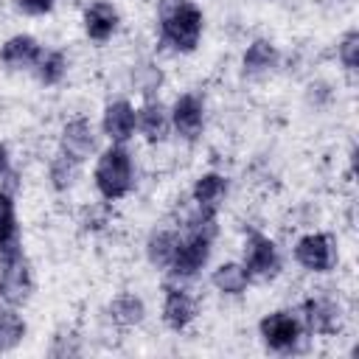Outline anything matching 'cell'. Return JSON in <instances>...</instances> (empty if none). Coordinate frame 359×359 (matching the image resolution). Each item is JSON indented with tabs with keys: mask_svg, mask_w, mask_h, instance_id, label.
I'll return each instance as SVG.
<instances>
[{
	"mask_svg": "<svg viewBox=\"0 0 359 359\" xmlns=\"http://www.w3.org/2000/svg\"><path fill=\"white\" fill-rule=\"evenodd\" d=\"M213 238H216V213L213 210H199L185 222V233L180 236L174 261L168 266L174 280H188L194 278L210 258L213 250Z\"/></svg>",
	"mask_w": 359,
	"mask_h": 359,
	"instance_id": "6da1fadb",
	"label": "cell"
},
{
	"mask_svg": "<svg viewBox=\"0 0 359 359\" xmlns=\"http://www.w3.org/2000/svg\"><path fill=\"white\" fill-rule=\"evenodd\" d=\"M160 42L177 53L196 50L205 28L202 8L194 0H157Z\"/></svg>",
	"mask_w": 359,
	"mask_h": 359,
	"instance_id": "7a4b0ae2",
	"label": "cell"
},
{
	"mask_svg": "<svg viewBox=\"0 0 359 359\" xmlns=\"http://www.w3.org/2000/svg\"><path fill=\"white\" fill-rule=\"evenodd\" d=\"M93 182L107 202H118L135 188V160L126 143H109L98 154L93 168Z\"/></svg>",
	"mask_w": 359,
	"mask_h": 359,
	"instance_id": "3957f363",
	"label": "cell"
},
{
	"mask_svg": "<svg viewBox=\"0 0 359 359\" xmlns=\"http://www.w3.org/2000/svg\"><path fill=\"white\" fill-rule=\"evenodd\" d=\"M34 292V272L22 252V247H11L0 252V300L8 306L28 303Z\"/></svg>",
	"mask_w": 359,
	"mask_h": 359,
	"instance_id": "277c9868",
	"label": "cell"
},
{
	"mask_svg": "<svg viewBox=\"0 0 359 359\" xmlns=\"http://www.w3.org/2000/svg\"><path fill=\"white\" fill-rule=\"evenodd\" d=\"M303 320L294 314V311H286V309H278V311H269L266 317H261L258 323V334H261V342L275 351V353H289L300 345L303 339Z\"/></svg>",
	"mask_w": 359,
	"mask_h": 359,
	"instance_id": "5b68a950",
	"label": "cell"
},
{
	"mask_svg": "<svg viewBox=\"0 0 359 359\" xmlns=\"http://www.w3.org/2000/svg\"><path fill=\"white\" fill-rule=\"evenodd\" d=\"M244 269L252 280H272L280 272V252L278 244L264 233H247L244 241Z\"/></svg>",
	"mask_w": 359,
	"mask_h": 359,
	"instance_id": "8992f818",
	"label": "cell"
},
{
	"mask_svg": "<svg viewBox=\"0 0 359 359\" xmlns=\"http://www.w3.org/2000/svg\"><path fill=\"white\" fill-rule=\"evenodd\" d=\"M294 261L306 272H331L337 264V244L328 233H306L294 241Z\"/></svg>",
	"mask_w": 359,
	"mask_h": 359,
	"instance_id": "52a82bcc",
	"label": "cell"
},
{
	"mask_svg": "<svg viewBox=\"0 0 359 359\" xmlns=\"http://www.w3.org/2000/svg\"><path fill=\"white\" fill-rule=\"evenodd\" d=\"M168 118H171V129H174L182 140L194 143V140L202 135V129H205V101H202L196 93H182V95H177V101L171 104Z\"/></svg>",
	"mask_w": 359,
	"mask_h": 359,
	"instance_id": "ba28073f",
	"label": "cell"
},
{
	"mask_svg": "<svg viewBox=\"0 0 359 359\" xmlns=\"http://www.w3.org/2000/svg\"><path fill=\"white\" fill-rule=\"evenodd\" d=\"M303 328L309 334H317V337H331L342 328V309L331 300V297H306L303 300Z\"/></svg>",
	"mask_w": 359,
	"mask_h": 359,
	"instance_id": "9c48e42d",
	"label": "cell"
},
{
	"mask_svg": "<svg viewBox=\"0 0 359 359\" xmlns=\"http://www.w3.org/2000/svg\"><path fill=\"white\" fill-rule=\"evenodd\" d=\"M95 149H98V135L87 118H73L62 126V135H59V151L62 154H67L76 163H84L95 154Z\"/></svg>",
	"mask_w": 359,
	"mask_h": 359,
	"instance_id": "30bf717a",
	"label": "cell"
},
{
	"mask_svg": "<svg viewBox=\"0 0 359 359\" xmlns=\"http://www.w3.org/2000/svg\"><path fill=\"white\" fill-rule=\"evenodd\" d=\"M196 300L182 286H165L163 289V323L171 331H185L196 320Z\"/></svg>",
	"mask_w": 359,
	"mask_h": 359,
	"instance_id": "8fae6325",
	"label": "cell"
},
{
	"mask_svg": "<svg viewBox=\"0 0 359 359\" xmlns=\"http://www.w3.org/2000/svg\"><path fill=\"white\" fill-rule=\"evenodd\" d=\"M101 129L109 137V143H126L137 129V112L126 98H115L104 107Z\"/></svg>",
	"mask_w": 359,
	"mask_h": 359,
	"instance_id": "7c38bea8",
	"label": "cell"
},
{
	"mask_svg": "<svg viewBox=\"0 0 359 359\" xmlns=\"http://www.w3.org/2000/svg\"><path fill=\"white\" fill-rule=\"evenodd\" d=\"M42 45L31 34H14L0 45V65L6 70H34Z\"/></svg>",
	"mask_w": 359,
	"mask_h": 359,
	"instance_id": "4fadbf2b",
	"label": "cell"
},
{
	"mask_svg": "<svg viewBox=\"0 0 359 359\" xmlns=\"http://www.w3.org/2000/svg\"><path fill=\"white\" fill-rule=\"evenodd\" d=\"M135 112H137V132L149 143H163L168 137L171 118H168V107L160 98H146Z\"/></svg>",
	"mask_w": 359,
	"mask_h": 359,
	"instance_id": "5bb4252c",
	"label": "cell"
},
{
	"mask_svg": "<svg viewBox=\"0 0 359 359\" xmlns=\"http://www.w3.org/2000/svg\"><path fill=\"white\" fill-rule=\"evenodd\" d=\"M81 22H84V34H87L93 42H107V39L118 31L121 14H118V8H115L112 3L95 0V3H90V6L84 8Z\"/></svg>",
	"mask_w": 359,
	"mask_h": 359,
	"instance_id": "9a60e30c",
	"label": "cell"
},
{
	"mask_svg": "<svg viewBox=\"0 0 359 359\" xmlns=\"http://www.w3.org/2000/svg\"><path fill=\"white\" fill-rule=\"evenodd\" d=\"M227 196V177L219 171H205L196 177L194 188H191V199L196 202L199 210H219V205Z\"/></svg>",
	"mask_w": 359,
	"mask_h": 359,
	"instance_id": "2e32d148",
	"label": "cell"
},
{
	"mask_svg": "<svg viewBox=\"0 0 359 359\" xmlns=\"http://www.w3.org/2000/svg\"><path fill=\"white\" fill-rule=\"evenodd\" d=\"M278 59H280V53H278L275 42L258 36L247 45V50L241 56V70H244V76H264L278 67Z\"/></svg>",
	"mask_w": 359,
	"mask_h": 359,
	"instance_id": "e0dca14e",
	"label": "cell"
},
{
	"mask_svg": "<svg viewBox=\"0 0 359 359\" xmlns=\"http://www.w3.org/2000/svg\"><path fill=\"white\" fill-rule=\"evenodd\" d=\"M107 317H109V323L118 325V328H135V325H140L143 317H146V303H143V297H137V294H132V292H121V294H115V297L109 300Z\"/></svg>",
	"mask_w": 359,
	"mask_h": 359,
	"instance_id": "ac0fdd59",
	"label": "cell"
},
{
	"mask_svg": "<svg viewBox=\"0 0 359 359\" xmlns=\"http://www.w3.org/2000/svg\"><path fill=\"white\" fill-rule=\"evenodd\" d=\"M177 244H180V233L177 230H168V227L151 230L149 238H146V261L154 269H168L171 261H174Z\"/></svg>",
	"mask_w": 359,
	"mask_h": 359,
	"instance_id": "d6986e66",
	"label": "cell"
},
{
	"mask_svg": "<svg viewBox=\"0 0 359 359\" xmlns=\"http://www.w3.org/2000/svg\"><path fill=\"white\" fill-rule=\"evenodd\" d=\"M210 283L216 286V292H222L227 297H238V294L247 292V286L252 283V278H250V272L244 269L241 261H224V264H219L213 269Z\"/></svg>",
	"mask_w": 359,
	"mask_h": 359,
	"instance_id": "ffe728a7",
	"label": "cell"
},
{
	"mask_svg": "<svg viewBox=\"0 0 359 359\" xmlns=\"http://www.w3.org/2000/svg\"><path fill=\"white\" fill-rule=\"evenodd\" d=\"M25 331H28V325L20 317L17 306H8L0 300V353L14 351L25 339Z\"/></svg>",
	"mask_w": 359,
	"mask_h": 359,
	"instance_id": "44dd1931",
	"label": "cell"
},
{
	"mask_svg": "<svg viewBox=\"0 0 359 359\" xmlns=\"http://www.w3.org/2000/svg\"><path fill=\"white\" fill-rule=\"evenodd\" d=\"M65 73H67V56L62 50H56V48H48V50L42 48V53H39V59L34 65L36 81L45 84V87H56L65 79Z\"/></svg>",
	"mask_w": 359,
	"mask_h": 359,
	"instance_id": "7402d4cb",
	"label": "cell"
},
{
	"mask_svg": "<svg viewBox=\"0 0 359 359\" xmlns=\"http://www.w3.org/2000/svg\"><path fill=\"white\" fill-rule=\"evenodd\" d=\"M20 247V224H17V205L14 194L0 188V252Z\"/></svg>",
	"mask_w": 359,
	"mask_h": 359,
	"instance_id": "603a6c76",
	"label": "cell"
},
{
	"mask_svg": "<svg viewBox=\"0 0 359 359\" xmlns=\"http://www.w3.org/2000/svg\"><path fill=\"white\" fill-rule=\"evenodd\" d=\"M79 171H81V163H76V160H70L67 154H62V151H56V157L48 163V180H50V188L53 191H70L73 185H76V180H79Z\"/></svg>",
	"mask_w": 359,
	"mask_h": 359,
	"instance_id": "cb8c5ba5",
	"label": "cell"
},
{
	"mask_svg": "<svg viewBox=\"0 0 359 359\" xmlns=\"http://www.w3.org/2000/svg\"><path fill=\"white\" fill-rule=\"evenodd\" d=\"M132 84L137 87L140 95L154 98L157 90L163 87V70H160L154 62H137V65L132 67Z\"/></svg>",
	"mask_w": 359,
	"mask_h": 359,
	"instance_id": "d4e9b609",
	"label": "cell"
},
{
	"mask_svg": "<svg viewBox=\"0 0 359 359\" xmlns=\"http://www.w3.org/2000/svg\"><path fill=\"white\" fill-rule=\"evenodd\" d=\"M337 59L348 73L356 70V65H359V31L356 28H348L342 34V39L337 42Z\"/></svg>",
	"mask_w": 359,
	"mask_h": 359,
	"instance_id": "484cf974",
	"label": "cell"
},
{
	"mask_svg": "<svg viewBox=\"0 0 359 359\" xmlns=\"http://www.w3.org/2000/svg\"><path fill=\"white\" fill-rule=\"evenodd\" d=\"M48 353H50V356H79V353H81L79 337H76V334H65V331H59V334L53 337V345H50Z\"/></svg>",
	"mask_w": 359,
	"mask_h": 359,
	"instance_id": "4316f807",
	"label": "cell"
},
{
	"mask_svg": "<svg viewBox=\"0 0 359 359\" xmlns=\"http://www.w3.org/2000/svg\"><path fill=\"white\" fill-rule=\"evenodd\" d=\"M14 3H17V8H20L22 14H28V17L50 14L53 6H56V0H14Z\"/></svg>",
	"mask_w": 359,
	"mask_h": 359,
	"instance_id": "83f0119b",
	"label": "cell"
},
{
	"mask_svg": "<svg viewBox=\"0 0 359 359\" xmlns=\"http://www.w3.org/2000/svg\"><path fill=\"white\" fill-rule=\"evenodd\" d=\"M11 171V160H8V149H6V143H0V180L6 177Z\"/></svg>",
	"mask_w": 359,
	"mask_h": 359,
	"instance_id": "f1b7e54d",
	"label": "cell"
}]
</instances>
